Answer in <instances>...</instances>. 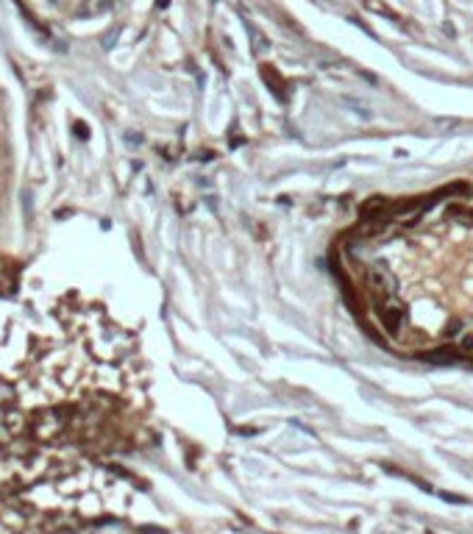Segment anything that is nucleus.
<instances>
[{
    "instance_id": "obj_1",
    "label": "nucleus",
    "mask_w": 473,
    "mask_h": 534,
    "mask_svg": "<svg viewBox=\"0 0 473 534\" xmlns=\"http://www.w3.org/2000/svg\"><path fill=\"white\" fill-rule=\"evenodd\" d=\"M376 317H378V323H381V328L395 337V334L404 328V323H407V309H404L401 304H395L393 298H390V301H378Z\"/></svg>"
},
{
    "instance_id": "obj_2",
    "label": "nucleus",
    "mask_w": 473,
    "mask_h": 534,
    "mask_svg": "<svg viewBox=\"0 0 473 534\" xmlns=\"http://www.w3.org/2000/svg\"><path fill=\"white\" fill-rule=\"evenodd\" d=\"M365 284L368 290L373 292V298L378 301H390L393 298V290H395V275L387 270V267H371L368 275H365Z\"/></svg>"
},
{
    "instance_id": "obj_3",
    "label": "nucleus",
    "mask_w": 473,
    "mask_h": 534,
    "mask_svg": "<svg viewBox=\"0 0 473 534\" xmlns=\"http://www.w3.org/2000/svg\"><path fill=\"white\" fill-rule=\"evenodd\" d=\"M457 356H460V351H454V348H437V351H429V354H424V359L443 364V362H454Z\"/></svg>"
},
{
    "instance_id": "obj_4",
    "label": "nucleus",
    "mask_w": 473,
    "mask_h": 534,
    "mask_svg": "<svg viewBox=\"0 0 473 534\" xmlns=\"http://www.w3.org/2000/svg\"><path fill=\"white\" fill-rule=\"evenodd\" d=\"M445 215H451V218H465V220H471L473 222V206H465V203H451L448 206V212Z\"/></svg>"
},
{
    "instance_id": "obj_5",
    "label": "nucleus",
    "mask_w": 473,
    "mask_h": 534,
    "mask_svg": "<svg viewBox=\"0 0 473 534\" xmlns=\"http://www.w3.org/2000/svg\"><path fill=\"white\" fill-rule=\"evenodd\" d=\"M460 348H462L465 354H473V334H465V337L460 340Z\"/></svg>"
}]
</instances>
